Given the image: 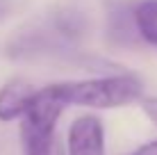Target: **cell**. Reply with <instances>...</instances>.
<instances>
[{"label":"cell","mask_w":157,"mask_h":155,"mask_svg":"<svg viewBox=\"0 0 157 155\" xmlns=\"http://www.w3.org/2000/svg\"><path fill=\"white\" fill-rule=\"evenodd\" d=\"M46 91L64 107L75 105V107H91V110H114L141 100L144 84L137 76L116 73V76L48 84Z\"/></svg>","instance_id":"cell-1"},{"label":"cell","mask_w":157,"mask_h":155,"mask_svg":"<svg viewBox=\"0 0 157 155\" xmlns=\"http://www.w3.org/2000/svg\"><path fill=\"white\" fill-rule=\"evenodd\" d=\"M7 55L21 62H78L75 41L62 37L50 23L23 30L7 46Z\"/></svg>","instance_id":"cell-2"},{"label":"cell","mask_w":157,"mask_h":155,"mask_svg":"<svg viewBox=\"0 0 157 155\" xmlns=\"http://www.w3.org/2000/svg\"><path fill=\"white\" fill-rule=\"evenodd\" d=\"M66 155H105V130L98 116L84 114L71 123Z\"/></svg>","instance_id":"cell-3"},{"label":"cell","mask_w":157,"mask_h":155,"mask_svg":"<svg viewBox=\"0 0 157 155\" xmlns=\"http://www.w3.org/2000/svg\"><path fill=\"white\" fill-rule=\"evenodd\" d=\"M107 37L116 46H132L141 39L134 25V2L112 0L107 7Z\"/></svg>","instance_id":"cell-4"},{"label":"cell","mask_w":157,"mask_h":155,"mask_svg":"<svg viewBox=\"0 0 157 155\" xmlns=\"http://www.w3.org/2000/svg\"><path fill=\"white\" fill-rule=\"evenodd\" d=\"M39 89L23 78L9 80L2 89H0V121H14L23 119V114L30 110L32 100Z\"/></svg>","instance_id":"cell-5"},{"label":"cell","mask_w":157,"mask_h":155,"mask_svg":"<svg viewBox=\"0 0 157 155\" xmlns=\"http://www.w3.org/2000/svg\"><path fill=\"white\" fill-rule=\"evenodd\" d=\"M48 23L62 37H66V39L78 44L86 32V14L82 12V7H78L73 2H66V5H59L55 9V14L50 16Z\"/></svg>","instance_id":"cell-6"},{"label":"cell","mask_w":157,"mask_h":155,"mask_svg":"<svg viewBox=\"0 0 157 155\" xmlns=\"http://www.w3.org/2000/svg\"><path fill=\"white\" fill-rule=\"evenodd\" d=\"M134 25L141 41L157 48V0L134 2Z\"/></svg>","instance_id":"cell-7"},{"label":"cell","mask_w":157,"mask_h":155,"mask_svg":"<svg viewBox=\"0 0 157 155\" xmlns=\"http://www.w3.org/2000/svg\"><path fill=\"white\" fill-rule=\"evenodd\" d=\"M23 151L25 155H66L57 141V135L48 139H23Z\"/></svg>","instance_id":"cell-8"},{"label":"cell","mask_w":157,"mask_h":155,"mask_svg":"<svg viewBox=\"0 0 157 155\" xmlns=\"http://www.w3.org/2000/svg\"><path fill=\"white\" fill-rule=\"evenodd\" d=\"M141 107L146 112V116L157 126V98H144L141 100Z\"/></svg>","instance_id":"cell-9"},{"label":"cell","mask_w":157,"mask_h":155,"mask_svg":"<svg viewBox=\"0 0 157 155\" xmlns=\"http://www.w3.org/2000/svg\"><path fill=\"white\" fill-rule=\"evenodd\" d=\"M132 155H157V139L148 141V144H144V146H139Z\"/></svg>","instance_id":"cell-10"},{"label":"cell","mask_w":157,"mask_h":155,"mask_svg":"<svg viewBox=\"0 0 157 155\" xmlns=\"http://www.w3.org/2000/svg\"><path fill=\"white\" fill-rule=\"evenodd\" d=\"M14 7H16V0H0V21L7 18L14 12Z\"/></svg>","instance_id":"cell-11"}]
</instances>
